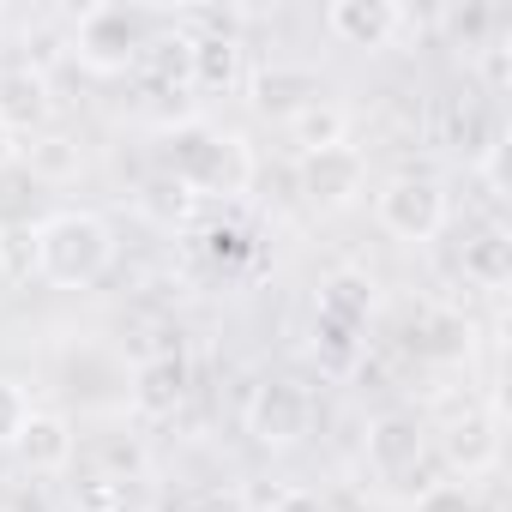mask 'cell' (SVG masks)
I'll return each instance as SVG.
<instances>
[{"instance_id":"cell-1","label":"cell","mask_w":512,"mask_h":512,"mask_svg":"<svg viewBox=\"0 0 512 512\" xmlns=\"http://www.w3.org/2000/svg\"><path fill=\"white\" fill-rule=\"evenodd\" d=\"M115 266V229L97 211H55L37 223V278L55 290H91Z\"/></svg>"},{"instance_id":"cell-2","label":"cell","mask_w":512,"mask_h":512,"mask_svg":"<svg viewBox=\"0 0 512 512\" xmlns=\"http://www.w3.org/2000/svg\"><path fill=\"white\" fill-rule=\"evenodd\" d=\"M169 175L199 199H229V193H247L253 181V151L241 133L229 127H211V121H181L169 133Z\"/></svg>"},{"instance_id":"cell-3","label":"cell","mask_w":512,"mask_h":512,"mask_svg":"<svg viewBox=\"0 0 512 512\" xmlns=\"http://www.w3.org/2000/svg\"><path fill=\"white\" fill-rule=\"evenodd\" d=\"M163 25H169V13H145V7H85L73 43H79V61L91 73H127L145 61L151 37Z\"/></svg>"},{"instance_id":"cell-4","label":"cell","mask_w":512,"mask_h":512,"mask_svg":"<svg viewBox=\"0 0 512 512\" xmlns=\"http://www.w3.org/2000/svg\"><path fill=\"white\" fill-rule=\"evenodd\" d=\"M446 187L434 175H392L380 193H374V217L386 235L398 241H434L446 229Z\"/></svg>"},{"instance_id":"cell-5","label":"cell","mask_w":512,"mask_h":512,"mask_svg":"<svg viewBox=\"0 0 512 512\" xmlns=\"http://www.w3.org/2000/svg\"><path fill=\"white\" fill-rule=\"evenodd\" d=\"M308 428H314V398H308V386H296V380H260V386H253V398H247V434L260 440V446L284 452V446H296Z\"/></svg>"},{"instance_id":"cell-6","label":"cell","mask_w":512,"mask_h":512,"mask_svg":"<svg viewBox=\"0 0 512 512\" xmlns=\"http://www.w3.org/2000/svg\"><path fill=\"white\" fill-rule=\"evenodd\" d=\"M326 97V85H320V73L314 67H302V61H272V67H260L247 79V103L260 109V115H272V121H296L302 109H314Z\"/></svg>"},{"instance_id":"cell-7","label":"cell","mask_w":512,"mask_h":512,"mask_svg":"<svg viewBox=\"0 0 512 512\" xmlns=\"http://www.w3.org/2000/svg\"><path fill=\"white\" fill-rule=\"evenodd\" d=\"M362 181H368V163H362L356 145H332V151H308V157H302V193H308L320 211L350 205V199L362 193Z\"/></svg>"},{"instance_id":"cell-8","label":"cell","mask_w":512,"mask_h":512,"mask_svg":"<svg viewBox=\"0 0 512 512\" xmlns=\"http://www.w3.org/2000/svg\"><path fill=\"white\" fill-rule=\"evenodd\" d=\"M422 458H428V428H422L416 410H380L368 422V464L380 476H404Z\"/></svg>"},{"instance_id":"cell-9","label":"cell","mask_w":512,"mask_h":512,"mask_svg":"<svg viewBox=\"0 0 512 512\" xmlns=\"http://www.w3.org/2000/svg\"><path fill=\"white\" fill-rule=\"evenodd\" d=\"M326 31L344 49H386L404 31V7H392V0H332Z\"/></svg>"},{"instance_id":"cell-10","label":"cell","mask_w":512,"mask_h":512,"mask_svg":"<svg viewBox=\"0 0 512 512\" xmlns=\"http://www.w3.org/2000/svg\"><path fill=\"white\" fill-rule=\"evenodd\" d=\"M55 115V91L43 67H7L0 73V127L7 133H43Z\"/></svg>"},{"instance_id":"cell-11","label":"cell","mask_w":512,"mask_h":512,"mask_svg":"<svg viewBox=\"0 0 512 512\" xmlns=\"http://www.w3.org/2000/svg\"><path fill=\"white\" fill-rule=\"evenodd\" d=\"M13 452H19V464H25L31 476H55V470L73 464L79 434H73L67 416H55V410H31L25 428H19V440H13Z\"/></svg>"},{"instance_id":"cell-12","label":"cell","mask_w":512,"mask_h":512,"mask_svg":"<svg viewBox=\"0 0 512 512\" xmlns=\"http://www.w3.org/2000/svg\"><path fill=\"white\" fill-rule=\"evenodd\" d=\"M446 464L464 476H488L500 464V416L494 410H464L446 428Z\"/></svg>"},{"instance_id":"cell-13","label":"cell","mask_w":512,"mask_h":512,"mask_svg":"<svg viewBox=\"0 0 512 512\" xmlns=\"http://www.w3.org/2000/svg\"><path fill=\"white\" fill-rule=\"evenodd\" d=\"M187 404V362L181 356H145L133 374V410L139 416H175Z\"/></svg>"},{"instance_id":"cell-14","label":"cell","mask_w":512,"mask_h":512,"mask_svg":"<svg viewBox=\"0 0 512 512\" xmlns=\"http://www.w3.org/2000/svg\"><path fill=\"white\" fill-rule=\"evenodd\" d=\"M374 308H380V284L368 272H356V266H344V272H332L320 284V314L338 320V326H350V332H362L374 320Z\"/></svg>"},{"instance_id":"cell-15","label":"cell","mask_w":512,"mask_h":512,"mask_svg":"<svg viewBox=\"0 0 512 512\" xmlns=\"http://www.w3.org/2000/svg\"><path fill=\"white\" fill-rule=\"evenodd\" d=\"M464 278L482 284V290H500L512 278V235L500 223H482L470 241H464Z\"/></svg>"},{"instance_id":"cell-16","label":"cell","mask_w":512,"mask_h":512,"mask_svg":"<svg viewBox=\"0 0 512 512\" xmlns=\"http://www.w3.org/2000/svg\"><path fill=\"white\" fill-rule=\"evenodd\" d=\"M241 79V43L235 37H193V85L229 91Z\"/></svg>"},{"instance_id":"cell-17","label":"cell","mask_w":512,"mask_h":512,"mask_svg":"<svg viewBox=\"0 0 512 512\" xmlns=\"http://www.w3.org/2000/svg\"><path fill=\"white\" fill-rule=\"evenodd\" d=\"M290 133H296V145H302V157L308 151H332V145H344V133H350V115L338 109V103H314V109H302L296 121H290Z\"/></svg>"},{"instance_id":"cell-18","label":"cell","mask_w":512,"mask_h":512,"mask_svg":"<svg viewBox=\"0 0 512 512\" xmlns=\"http://www.w3.org/2000/svg\"><path fill=\"white\" fill-rule=\"evenodd\" d=\"M422 338H428V344H422L428 356H446V362H452V356H470V344H476V326H470L464 314H428Z\"/></svg>"},{"instance_id":"cell-19","label":"cell","mask_w":512,"mask_h":512,"mask_svg":"<svg viewBox=\"0 0 512 512\" xmlns=\"http://www.w3.org/2000/svg\"><path fill=\"white\" fill-rule=\"evenodd\" d=\"M73 512H133V482L127 476H91L73 488Z\"/></svg>"},{"instance_id":"cell-20","label":"cell","mask_w":512,"mask_h":512,"mask_svg":"<svg viewBox=\"0 0 512 512\" xmlns=\"http://www.w3.org/2000/svg\"><path fill=\"white\" fill-rule=\"evenodd\" d=\"M0 272L7 278H31L37 272V229H0Z\"/></svg>"},{"instance_id":"cell-21","label":"cell","mask_w":512,"mask_h":512,"mask_svg":"<svg viewBox=\"0 0 512 512\" xmlns=\"http://www.w3.org/2000/svg\"><path fill=\"white\" fill-rule=\"evenodd\" d=\"M314 350H326V362H332V368H350V362H356V350H362V338H356L350 326H338V320L314 314Z\"/></svg>"},{"instance_id":"cell-22","label":"cell","mask_w":512,"mask_h":512,"mask_svg":"<svg viewBox=\"0 0 512 512\" xmlns=\"http://www.w3.org/2000/svg\"><path fill=\"white\" fill-rule=\"evenodd\" d=\"M19 157H31L37 175H67V169H79V145H73V139H37V145L19 151Z\"/></svg>"},{"instance_id":"cell-23","label":"cell","mask_w":512,"mask_h":512,"mask_svg":"<svg viewBox=\"0 0 512 512\" xmlns=\"http://www.w3.org/2000/svg\"><path fill=\"white\" fill-rule=\"evenodd\" d=\"M25 416H31V398H25V386H19V380H0V446H13V440H19Z\"/></svg>"},{"instance_id":"cell-24","label":"cell","mask_w":512,"mask_h":512,"mask_svg":"<svg viewBox=\"0 0 512 512\" xmlns=\"http://www.w3.org/2000/svg\"><path fill=\"white\" fill-rule=\"evenodd\" d=\"M476 67H482V85H488V91H506V85H512V43H506V37L482 43V49H476Z\"/></svg>"},{"instance_id":"cell-25","label":"cell","mask_w":512,"mask_h":512,"mask_svg":"<svg viewBox=\"0 0 512 512\" xmlns=\"http://www.w3.org/2000/svg\"><path fill=\"white\" fill-rule=\"evenodd\" d=\"M416 512H476V494H470V482H434L416 500Z\"/></svg>"},{"instance_id":"cell-26","label":"cell","mask_w":512,"mask_h":512,"mask_svg":"<svg viewBox=\"0 0 512 512\" xmlns=\"http://www.w3.org/2000/svg\"><path fill=\"white\" fill-rule=\"evenodd\" d=\"M103 458H109L115 470H127V476L145 470V446H139V440H103ZM115 470H103V476H115Z\"/></svg>"},{"instance_id":"cell-27","label":"cell","mask_w":512,"mask_h":512,"mask_svg":"<svg viewBox=\"0 0 512 512\" xmlns=\"http://www.w3.org/2000/svg\"><path fill=\"white\" fill-rule=\"evenodd\" d=\"M266 512H332V500H326V494H314V488H284Z\"/></svg>"},{"instance_id":"cell-28","label":"cell","mask_w":512,"mask_h":512,"mask_svg":"<svg viewBox=\"0 0 512 512\" xmlns=\"http://www.w3.org/2000/svg\"><path fill=\"white\" fill-rule=\"evenodd\" d=\"M7 512H55V506H49V494H43V488H19V494L7 500Z\"/></svg>"},{"instance_id":"cell-29","label":"cell","mask_w":512,"mask_h":512,"mask_svg":"<svg viewBox=\"0 0 512 512\" xmlns=\"http://www.w3.org/2000/svg\"><path fill=\"white\" fill-rule=\"evenodd\" d=\"M19 151H25V145H19V133L0 127V169H13V163H19Z\"/></svg>"}]
</instances>
